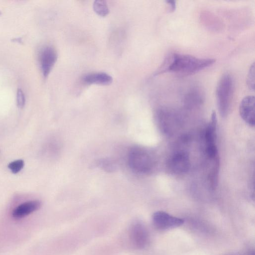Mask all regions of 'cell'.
Here are the masks:
<instances>
[{"label":"cell","mask_w":255,"mask_h":255,"mask_svg":"<svg viewBox=\"0 0 255 255\" xmlns=\"http://www.w3.org/2000/svg\"><path fill=\"white\" fill-rule=\"evenodd\" d=\"M215 62L214 59L199 58L187 54L173 53L167 56L154 75L167 72L181 76L190 75L210 67Z\"/></svg>","instance_id":"1"},{"label":"cell","mask_w":255,"mask_h":255,"mask_svg":"<svg viewBox=\"0 0 255 255\" xmlns=\"http://www.w3.org/2000/svg\"><path fill=\"white\" fill-rule=\"evenodd\" d=\"M128 162L129 166L134 171L147 174L153 170L156 160L151 151L142 147H135L129 152Z\"/></svg>","instance_id":"2"},{"label":"cell","mask_w":255,"mask_h":255,"mask_svg":"<svg viewBox=\"0 0 255 255\" xmlns=\"http://www.w3.org/2000/svg\"><path fill=\"white\" fill-rule=\"evenodd\" d=\"M234 93V80L229 73L224 74L219 81L216 91L219 112L222 117H226L231 109Z\"/></svg>","instance_id":"3"},{"label":"cell","mask_w":255,"mask_h":255,"mask_svg":"<svg viewBox=\"0 0 255 255\" xmlns=\"http://www.w3.org/2000/svg\"><path fill=\"white\" fill-rule=\"evenodd\" d=\"M217 119L216 112L213 111L209 123L205 129L204 139L205 152L211 160L218 158L216 144Z\"/></svg>","instance_id":"4"},{"label":"cell","mask_w":255,"mask_h":255,"mask_svg":"<svg viewBox=\"0 0 255 255\" xmlns=\"http://www.w3.org/2000/svg\"><path fill=\"white\" fill-rule=\"evenodd\" d=\"M167 169L172 173L182 174L187 172L190 167L188 153L185 151H178L173 153L167 161Z\"/></svg>","instance_id":"5"},{"label":"cell","mask_w":255,"mask_h":255,"mask_svg":"<svg viewBox=\"0 0 255 255\" xmlns=\"http://www.w3.org/2000/svg\"><path fill=\"white\" fill-rule=\"evenodd\" d=\"M152 222L157 229L165 230L180 227L184 224V221L165 212L159 211L153 214Z\"/></svg>","instance_id":"6"},{"label":"cell","mask_w":255,"mask_h":255,"mask_svg":"<svg viewBox=\"0 0 255 255\" xmlns=\"http://www.w3.org/2000/svg\"><path fill=\"white\" fill-rule=\"evenodd\" d=\"M129 239L131 244L137 249L145 248L149 241V235L145 226L140 223L133 224L129 228Z\"/></svg>","instance_id":"7"},{"label":"cell","mask_w":255,"mask_h":255,"mask_svg":"<svg viewBox=\"0 0 255 255\" xmlns=\"http://www.w3.org/2000/svg\"><path fill=\"white\" fill-rule=\"evenodd\" d=\"M57 59L56 49L51 46H46L41 49L39 60L42 73L44 77L48 76Z\"/></svg>","instance_id":"8"},{"label":"cell","mask_w":255,"mask_h":255,"mask_svg":"<svg viewBox=\"0 0 255 255\" xmlns=\"http://www.w3.org/2000/svg\"><path fill=\"white\" fill-rule=\"evenodd\" d=\"M240 114L242 119L249 125L254 127L255 119V97L248 96L244 98L240 104Z\"/></svg>","instance_id":"9"},{"label":"cell","mask_w":255,"mask_h":255,"mask_svg":"<svg viewBox=\"0 0 255 255\" xmlns=\"http://www.w3.org/2000/svg\"><path fill=\"white\" fill-rule=\"evenodd\" d=\"M41 202L34 200L25 202L17 206L12 211V216L15 219H20L38 210Z\"/></svg>","instance_id":"10"},{"label":"cell","mask_w":255,"mask_h":255,"mask_svg":"<svg viewBox=\"0 0 255 255\" xmlns=\"http://www.w3.org/2000/svg\"><path fill=\"white\" fill-rule=\"evenodd\" d=\"M82 81L86 84L108 85L112 83L113 78L110 75L104 72L91 73L84 75Z\"/></svg>","instance_id":"11"},{"label":"cell","mask_w":255,"mask_h":255,"mask_svg":"<svg viewBox=\"0 0 255 255\" xmlns=\"http://www.w3.org/2000/svg\"><path fill=\"white\" fill-rule=\"evenodd\" d=\"M203 93L198 87H194L187 91L185 95L184 102L188 107H194L202 103Z\"/></svg>","instance_id":"12"},{"label":"cell","mask_w":255,"mask_h":255,"mask_svg":"<svg viewBox=\"0 0 255 255\" xmlns=\"http://www.w3.org/2000/svg\"><path fill=\"white\" fill-rule=\"evenodd\" d=\"M94 11L101 16H106L109 13V9L107 2L105 0H95L93 5Z\"/></svg>","instance_id":"13"},{"label":"cell","mask_w":255,"mask_h":255,"mask_svg":"<svg viewBox=\"0 0 255 255\" xmlns=\"http://www.w3.org/2000/svg\"><path fill=\"white\" fill-rule=\"evenodd\" d=\"M24 163L22 159H17L10 162L8 164V168L13 174L18 173L24 167Z\"/></svg>","instance_id":"14"},{"label":"cell","mask_w":255,"mask_h":255,"mask_svg":"<svg viewBox=\"0 0 255 255\" xmlns=\"http://www.w3.org/2000/svg\"><path fill=\"white\" fill-rule=\"evenodd\" d=\"M247 84L248 88L254 91L255 89V64L251 65L247 79Z\"/></svg>","instance_id":"15"},{"label":"cell","mask_w":255,"mask_h":255,"mask_svg":"<svg viewBox=\"0 0 255 255\" xmlns=\"http://www.w3.org/2000/svg\"><path fill=\"white\" fill-rule=\"evenodd\" d=\"M16 101L17 106L20 108H22L25 104V99L23 91L19 89L17 90L16 94Z\"/></svg>","instance_id":"16"},{"label":"cell","mask_w":255,"mask_h":255,"mask_svg":"<svg viewBox=\"0 0 255 255\" xmlns=\"http://www.w3.org/2000/svg\"><path fill=\"white\" fill-rule=\"evenodd\" d=\"M169 4L171 11H174L175 9L176 3L175 1H167Z\"/></svg>","instance_id":"17"},{"label":"cell","mask_w":255,"mask_h":255,"mask_svg":"<svg viewBox=\"0 0 255 255\" xmlns=\"http://www.w3.org/2000/svg\"><path fill=\"white\" fill-rule=\"evenodd\" d=\"M227 255H241L239 254H236V253H232V254H228Z\"/></svg>","instance_id":"18"}]
</instances>
